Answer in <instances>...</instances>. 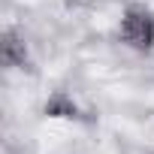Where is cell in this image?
<instances>
[{
	"mask_svg": "<svg viewBox=\"0 0 154 154\" xmlns=\"http://www.w3.org/2000/svg\"><path fill=\"white\" fill-rule=\"evenodd\" d=\"M124 39L133 42L136 48H148L154 42V21L145 12H130L124 18Z\"/></svg>",
	"mask_w": 154,
	"mask_h": 154,
	"instance_id": "1",
	"label": "cell"
}]
</instances>
